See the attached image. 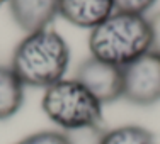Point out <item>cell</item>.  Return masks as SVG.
<instances>
[{"label":"cell","mask_w":160,"mask_h":144,"mask_svg":"<svg viewBox=\"0 0 160 144\" xmlns=\"http://www.w3.org/2000/svg\"><path fill=\"white\" fill-rule=\"evenodd\" d=\"M70 64V48L53 29L26 34L12 53L10 68L24 86L48 88L63 80Z\"/></svg>","instance_id":"1"},{"label":"cell","mask_w":160,"mask_h":144,"mask_svg":"<svg viewBox=\"0 0 160 144\" xmlns=\"http://www.w3.org/2000/svg\"><path fill=\"white\" fill-rule=\"evenodd\" d=\"M92 58L124 68L152 49L150 22L145 16L114 12L90 31Z\"/></svg>","instance_id":"2"},{"label":"cell","mask_w":160,"mask_h":144,"mask_svg":"<svg viewBox=\"0 0 160 144\" xmlns=\"http://www.w3.org/2000/svg\"><path fill=\"white\" fill-rule=\"evenodd\" d=\"M41 109L65 132L99 129L102 122V104L75 78H63L44 88Z\"/></svg>","instance_id":"3"},{"label":"cell","mask_w":160,"mask_h":144,"mask_svg":"<svg viewBox=\"0 0 160 144\" xmlns=\"http://www.w3.org/2000/svg\"><path fill=\"white\" fill-rule=\"evenodd\" d=\"M123 98L138 107L160 100V54L148 51L123 68Z\"/></svg>","instance_id":"4"},{"label":"cell","mask_w":160,"mask_h":144,"mask_svg":"<svg viewBox=\"0 0 160 144\" xmlns=\"http://www.w3.org/2000/svg\"><path fill=\"white\" fill-rule=\"evenodd\" d=\"M75 80L82 83L102 105L123 98V68L112 66L92 56L78 64Z\"/></svg>","instance_id":"5"},{"label":"cell","mask_w":160,"mask_h":144,"mask_svg":"<svg viewBox=\"0 0 160 144\" xmlns=\"http://www.w3.org/2000/svg\"><path fill=\"white\" fill-rule=\"evenodd\" d=\"M114 14V0H60L58 16L75 27L96 29Z\"/></svg>","instance_id":"6"},{"label":"cell","mask_w":160,"mask_h":144,"mask_svg":"<svg viewBox=\"0 0 160 144\" xmlns=\"http://www.w3.org/2000/svg\"><path fill=\"white\" fill-rule=\"evenodd\" d=\"M60 0H9L14 22L26 32L48 29L58 16Z\"/></svg>","instance_id":"7"},{"label":"cell","mask_w":160,"mask_h":144,"mask_svg":"<svg viewBox=\"0 0 160 144\" xmlns=\"http://www.w3.org/2000/svg\"><path fill=\"white\" fill-rule=\"evenodd\" d=\"M24 104V85L10 66L0 64V120H7Z\"/></svg>","instance_id":"8"},{"label":"cell","mask_w":160,"mask_h":144,"mask_svg":"<svg viewBox=\"0 0 160 144\" xmlns=\"http://www.w3.org/2000/svg\"><path fill=\"white\" fill-rule=\"evenodd\" d=\"M97 144H157V141L148 129L128 124L104 131Z\"/></svg>","instance_id":"9"},{"label":"cell","mask_w":160,"mask_h":144,"mask_svg":"<svg viewBox=\"0 0 160 144\" xmlns=\"http://www.w3.org/2000/svg\"><path fill=\"white\" fill-rule=\"evenodd\" d=\"M16 144H73L70 136L62 131H39L22 137Z\"/></svg>","instance_id":"10"},{"label":"cell","mask_w":160,"mask_h":144,"mask_svg":"<svg viewBox=\"0 0 160 144\" xmlns=\"http://www.w3.org/2000/svg\"><path fill=\"white\" fill-rule=\"evenodd\" d=\"M155 2L157 0H114V10L116 12L145 16V12H148L155 5Z\"/></svg>","instance_id":"11"},{"label":"cell","mask_w":160,"mask_h":144,"mask_svg":"<svg viewBox=\"0 0 160 144\" xmlns=\"http://www.w3.org/2000/svg\"><path fill=\"white\" fill-rule=\"evenodd\" d=\"M150 31H152V49L150 51L160 54V12L153 14L150 19Z\"/></svg>","instance_id":"12"},{"label":"cell","mask_w":160,"mask_h":144,"mask_svg":"<svg viewBox=\"0 0 160 144\" xmlns=\"http://www.w3.org/2000/svg\"><path fill=\"white\" fill-rule=\"evenodd\" d=\"M5 2H9V0H0V5H2V3H5Z\"/></svg>","instance_id":"13"}]
</instances>
